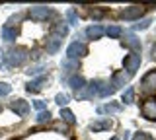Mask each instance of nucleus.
<instances>
[{
  "mask_svg": "<svg viewBox=\"0 0 156 140\" xmlns=\"http://www.w3.org/2000/svg\"><path fill=\"white\" fill-rule=\"evenodd\" d=\"M121 99L125 101V105L133 103V101H135V88H131V86H129V88H127V90L123 91V95H121Z\"/></svg>",
  "mask_w": 156,
  "mask_h": 140,
  "instance_id": "obj_22",
  "label": "nucleus"
},
{
  "mask_svg": "<svg viewBox=\"0 0 156 140\" xmlns=\"http://www.w3.org/2000/svg\"><path fill=\"white\" fill-rule=\"evenodd\" d=\"M104 14H105V10H94V12H92V18H96V20H98V18H101Z\"/></svg>",
  "mask_w": 156,
  "mask_h": 140,
  "instance_id": "obj_33",
  "label": "nucleus"
},
{
  "mask_svg": "<svg viewBox=\"0 0 156 140\" xmlns=\"http://www.w3.org/2000/svg\"><path fill=\"white\" fill-rule=\"evenodd\" d=\"M140 90H143L144 94H154L156 91V70H150L143 76V80H140Z\"/></svg>",
  "mask_w": 156,
  "mask_h": 140,
  "instance_id": "obj_5",
  "label": "nucleus"
},
{
  "mask_svg": "<svg viewBox=\"0 0 156 140\" xmlns=\"http://www.w3.org/2000/svg\"><path fill=\"white\" fill-rule=\"evenodd\" d=\"M10 91H12V86H10L8 82H0V97H4V95H8Z\"/></svg>",
  "mask_w": 156,
  "mask_h": 140,
  "instance_id": "obj_28",
  "label": "nucleus"
},
{
  "mask_svg": "<svg viewBox=\"0 0 156 140\" xmlns=\"http://www.w3.org/2000/svg\"><path fill=\"white\" fill-rule=\"evenodd\" d=\"M101 86H104V82H101V80H92L88 86H84V90L76 91V97L78 99H90V97H94V95L100 94Z\"/></svg>",
  "mask_w": 156,
  "mask_h": 140,
  "instance_id": "obj_2",
  "label": "nucleus"
},
{
  "mask_svg": "<svg viewBox=\"0 0 156 140\" xmlns=\"http://www.w3.org/2000/svg\"><path fill=\"white\" fill-rule=\"evenodd\" d=\"M129 78H131V76H129V74H125V72H115V74L111 76V86H113V88L117 90V88H121V86H125Z\"/></svg>",
  "mask_w": 156,
  "mask_h": 140,
  "instance_id": "obj_16",
  "label": "nucleus"
},
{
  "mask_svg": "<svg viewBox=\"0 0 156 140\" xmlns=\"http://www.w3.org/2000/svg\"><path fill=\"white\" fill-rule=\"evenodd\" d=\"M105 33V29L100 26V23H94V26H90V27H86V31H84V35L88 37V39H101V35Z\"/></svg>",
  "mask_w": 156,
  "mask_h": 140,
  "instance_id": "obj_10",
  "label": "nucleus"
},
{
  "mask_svg": "<svg viewBox=\"0 0 156 140\" xmlns=\"http://www.w3.org/2000/svg\"><path fill=\"white\" fill-rule=\"evenodd\" d=\"M49 119H51V111H49V109H45V111H39V115L35 117L37 123H47Z\"/></svg>",
  "mask_w": 156,
  "mask_h": 140,
  "instance_id": "obj_27",
  "label": "nucleus"
},
{
  "mask_svg": "<svg viewBox=\"0 0 156 140\" xmlns=\"http://www.w3.org/2000/svg\"><path fill=\"white\" fill-rule=\"evenodd\" d=\"M61 45H62V37L51 35V37L47 39V53H49V55H55V53L61 49Z\"/></svg>",
  "mask_w": 156,
  "mask_h": 140,
  "instance_id": "obj_12",
  "label": "nucleus"
},
{
  "mask_svg": "<svg viewBox=\"0 0 156 140\" xmlns=\"http://www.w3.org/2000/svg\"><path fill=\"white\" fill-rule=\"evenodd\" d=\"M113 94H115V88L111 86V82H109V84L101 86V90H100V94H98V95H100V97H109V95H113Z\"/></svg>",
  "mask_w": 156,
  "mask_h": 140,
  "instance_id": "obj_23",
  "label": "nucleus"
},
{
  "mask_svg": "<svg viewBox=\"0 0 156 140\" xmlns=\"http://www.w3.org/2000/svg\"><path fill=\"white\" fill-rule=\"evenodd\" d=\"M43 70V66H33V68H29V70H26L29 76H33V74H39V72Z\"/></svg>",
  "mask_w": 156,
  "mask_h": 140,
  "instance_id": "obj_32",
  "label": "nucleus"
},
{
  "mask_svg": "<svg viewBox=\"0 0 156 140\" xmlns=\"http://www.w3.org/2000/svg\"><path fill=\"white\" fill-rule=\"evenodd\" d=\"M18 37V31H16V27H12V26H4L2 27V39L4 41H14Z\"/></svg>",
  "mask_w": 156,
  "mask_h": 140,
  "instance_id": "obj_18",
  "label": "nucleus"
},
{
  "mask_svg": "<svg viewBox=\"0 0 156 140\" xmlns=\"http://www.w3.org/2000/svg\"><path fill=\"white\" fill-rule=\"evenodd\" d=\"M105 33L109 35V39H119V37L123 35V27L121 26H109L105 29Z\"/></svg>",
  "mask_w": 156,
  "mask_h": 140,
  "instance_id": "obj_20",
  "label": "nucleus"
},
{
  "mask_svg": "<svg viewBox=\"0 0 156 140\" xmlns=\"http://www.w3.org/2000/svg\"><path fill=\"white\" fill-rule=\"evenodd\" d=\"M88 55V47L84 45V43H70L68 45V49H66V59H70V60H78V59H82V56H86Z\"/></svg>",
  "mask_w": 156,
  "mask_h": 140,
  "instance_id": "obj_4",
  "label": "nucleus"
},
{
  "mask_svg": "<svg viewBox=\"0 0 156 140\" xmlns=\"http://www.w3.org/2000/svg\"><path fill=\"white\" fill-rule=\"evenodd\" d=\"M111 121L109 119H100V121H94V123L90 125V130L92 132H101V130H109L111 128Z\"/></svg>",
  "mask_w": 156,
  "mask_h": 140,
  "instance_id": "obj_14",
  "label": "nucleus"
},
{
  "mask_svg": "<svg viewBox=\"0 0 156 140\" xmlns=\"http://www.w3.org/2000/svg\"><path fill=\"white\" fill-rule=\"evenodd\" d=\"M55 103H57V105H61V109H62V105H66V103H68V95H66V94H57Z\"/></svg>",
  "mask_w": 156,
  "mask_h": 140,
  "instance_id": "obj_29",
  "label": "nucleus"
},
{
  "mask_svg": "<svg viewBox=\"0 0 156 140\" xmlns=\"http://www.w3.org/2000/svg\"><path fill=\"white\" fill-rule=\"evenodd\" d=\"M123 43H125V45L129 47L133 53H139V51H140V39H139L136 35H133V33H125Z\"/></svg>",
  "mask_w": 156,
  "mask_h": 140,
  "instance_id": "obj_11",
  "label": "nucleus"
},
{
  "mask_svg": "<svg viewBox=\"0 0 156 140\" xmlns=\"http://www.w3.org/2000/svg\"><path fill=\"white\" fill-rule=\"evenodd\" d=\"M150 59L156 60V43H152V47H150Z\"/></svg>",
  "mask_w": 156,
  "mask_h": 140,
  "instance_id": "obj_34",
  "label": "nucleus"
},
{
  "mask_svg": "<svg viewBox=\"0 0 156 140\" xmlns=\"http://www.w3.org/2000/svg\"><path fill=\"white\" fill-rule=\"evenodd\" d=\"M121 111H123V105H119V103H107V105L98 107L100 115H113V113H121Z\"/></svg>",
  "mask_w": 156,
  "mask_h": 140,
  "instance_id": "obj_13",
  "label": "nucleus"
},
{
  "mask_svg": "<svg viewBox=\"0 0 156 140\" xmlns=\"http://www.w3.org/2000/svg\"><path fill=\"white\" fill-rule=\"evenodd\" d=\"M62 70H65V72L78 70V60H70V59H66L65 62H62Z\"/></svg>",
  "mask_w": 156,
  "mask_h": 140,
  "instance_id": "obj_24",
  "label": "nucleus"
},
{
  "mask_svg": "<svg viewBox=\"0 0 156 140\" xmlns=\"http://www.w3.org/2000/svg\"><path fill=\"white\" fill-rule=\"evenodd\" d=\"M143 14H144V8L143 6H129V8H125V10H121V18H123V20L133 22V20H140Z\"/></svg>",
  "mask_w": 156,
  "mask_h": 140,
  "instance_id": "obj_7",
  "label": "nucleus"
},
{
  "mask_svg": "<svg viewBox=\"0 0 156 140\" xmlns=\"http://www.w3.org/2000/svg\"><path fill=\"white\" fill-rule=\"evenodd\" d=\"M47 82V76H41V78H37V80H33V82H29V84L26 86V90L29 91V94H35V91L41 90V86Z\"/></svg>",
  "mask_w": 156,
  "mask_h": 140,
  "instance_id": "obj_17",
  "label": "nucleus"
},
{
  "mask_svg": "<svg viewBox=\"0 0 156 140\" xmlns=\"http://www.w3.org/2000/svg\"><path fill=\"white\" fill-rule=\"evenodd\" d=\"M53 35H58V37L68 35V23H65V22L55 23V26H53Z\"/></svg>",
  "mask_w": 156,
  "mask_h": 140,
  "instance_id": "obj_19",
  "label": "nucleus"
},
{
  "mask_svg": "<svg viewBox=\"0 0 156 140\" xmlns=\"http://www.w3.org/2000/svg\"><path fill=\"white\" fill-rule=\"evenodd\" d=\"M68 86H70L74 91H80V90H84V86H86V80L82 78L80 74H72L70 78H68Z\"/></svg>",
  "mask_w": 156,
  "mask_h": 140,
  "instance_id": "obj_15",
  "label": "nucleus"
},
{
  "mask_svg": "<svg viewBox=\"0 0 156 140\" xmlns=\"http://www.w3.org/2000/svg\"><path fill=\"white\" fill-rule=\"evenodd\" d=\"M150 23H152V20L150 18H144V20H139V23H135L133 26V29H146V27H150Z\"/></svg>",
  "mask_w": 156,
  "mask_h": 140,
  "instance_id": "obj_26",
  "label": "nucleus"
},
{
  "mask_svg": "<svg viewBox=\"0 0 156 140\" xmlns=\"http://www.w3.org/2000/svg\"><path fill=\"white\" fill-rule=\"evenodd\" d=\"M55 128H57V130H61V132H66V127H65V125H62V123H58Z\"/></svg>",
  "mask_w": 156,
  "mask_h": 140,
  "instance_id": "obj_35",
  "label": "nucleus"
},
{
  "mask_svg": "<svg viewBox=\"0 0 156 140\" xmlns=\"http://www.w3.org/2000/svg\"><path fill=\"white\" fill-rule=\"evenodd\" d=\"M66 20H68V26H78V16H76V12L72 10V8L66 10Z\"/></svg>",
  "mask_w": 156,
  "mask_h": 140,
  "instance_id": "obj_25",
  "label": "nucleus"
},
{
  "mask_svg": "<svg viewBox=\"0 0 156 140\" xmlns=\"http://www.w3.org/2000/svg\"><path fill=\"white\" fill-rule=\"evenodd\" d=\"M61 119L65 121V123H68V125H74L76 123V119H74V113H72L70 109H61Z\"/></svg>",
  "mask_w": 156,
  "mask_h": 140,
  "instance_id": "obj_21",
  "label": "nucleus"
},
{
  "mask_svg": "<svg viewBox=\"0 0 156 140\" xmlns=\"http://www.w3.org/2000/svg\"><path fill=\"white\" fill-rule=\"evenodd\" d=\"M123 64H125L127 74L133 76L135 72L139 70V66H140V55H139V53H131V55H127L125 60H123Z\"/></svg>",
  "mask_w": 156,
  "mask_h": 140,
  "instance_id": "obj_6",
  "label": "nucleus"
},
{
  "mask_svg": "<svg viewBox=\"0 0 156 140\" xmlns=\"http://www.w3.org/2000/svg\"><path fill=\"white\" fill-rule=\"evenodd\" d=\"M10 109H12L16 115H20V117H26L29 113V103L26 99H12L10 101Z\"/></svg>",
  "mask_w": 156,
  "mask_h": 140,
  "instance_id": "obj_8",
  "label": "nucleus"
},
{
  "mask_svg": "<svg viewBox=\"0 0 156 140\" xmlns=\"http://www.w3.org/2000/svg\"><path fill=\"white\" fill-rule=\"evenodd\" d=\"M111 140H119V138H117V136H113V138H111Z\"/></svg>",
  "mask_w": 156,
  "mask_h": 140,
  "instance_id": "obj_36",
  "label": "nucleus"
},
{
  "mask_svg": "<svg viewBox=\"0 0 156 140\" xmlns=\"http://www.w3.org/2000/svg\"><path fill=\"white\" fill-rule=\"evenodd\" d=\"M133 140H152V136H150L148 132H135Z\"/></svg>",
  "mask_w": 156,
  "mask_h": 140,
  "instance_id": "obj_30",
  "label": "nucleus"
},
{
  "mask_svg": "<svg viewBox=\"0 0 156 140\" xmlns=\"http://www.w3.org/2000/svg\"><path fill=\"white\" fill-rule=\"evenodd\" d=\"M143 115L148 121H156V99L154 97H148L143 103Z\"/></svg>",
  "mask_w": 156,
  "mask_h": 140,
  "instance_id": "obj_9",
  "label": "nucleus"
},
{
  "mask_svg": "<svg viewBox=\"0 0 156 140\" xmlns=\"http://www.w3.org/2000/svg\"><path fill=\"white\" fill-rule=\"evenodd\" d=\"M4 59H6V66H22L29 59V51L26 47H12L4 55Z\"/></svg>",
  "mask_w": 156,
  "mask_h": 140,
  "instance_id": "obj_1",
  "label": "nucleus"
},
{
  "mask_svg": "<svg viewBox=\"0 0 156 140\" xmlns=\"http://www.w3.org/2000/svg\"><path fill=\"white\" fill-rule=\"evenodd\" d=\"M33 107L39 109V111H45L47 109V103H45V101H33Z\"/></svg>",
  "mask_w": 156,
  "mask_h": 140,
  "instance_id": "obj_31",
  "label": "nucleus"
},
{
  "mask_svg": "<svg viewBox=\"0 0 156 140\" xmlns=\"http://www.w3.org/2000/svg\"><path fill=\"white\" fill-rule=\"evenodd\" d=\"M0 111H2V107H0Z\"/></svg>",
  "mask_w": 156,
  "mask_h": 140,
  "instance_id": "obj_37",
  "label": "nucleus"
},
{
  "mask_svg": "<svg viewBox=\"0 0 156 140\" xmlns=\"http://www.w3.org/2000/svg\"><path fill=\"white\" fill-rule=\"evenodd\" d=\"M53 16H55V12L49 6H31L29 8V18L35 20V22H47Z\"/></svg>",
  "mask_w": 156,
  "mask_h": 140,
  "instance_id": "obj_3",
  "label": "nucleus"
}]
</instances>
